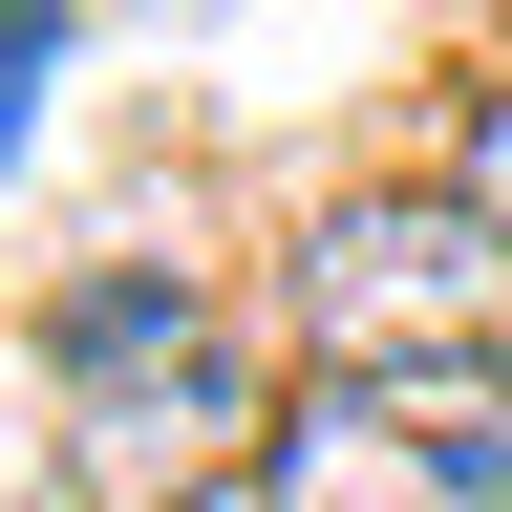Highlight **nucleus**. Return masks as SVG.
Returning a JSON list of instances; mask_svg holds the SVG:
<instances>
[{"mask_svg": "<svg viewBox=\"0 0 512 512\" xmlns=\"http://www.w3.org/2000/svg\"><path fill=\"white\" fill-rule=\"evenodd\" d=\"M43 384H64V491H86V512H214L256 448H278L235 320L192 278H86L43 320Z\"/></svg>", "mask_w": 512, "mask_h": 512, "instance_id": "1", "label": "nucleus"}, {"mask_svg": "<svg viewBox=\"0 0 512 512\" xmlns=\"http://www.w3.org/2000/svg\"><path fill=\"white\" fill-rule=\"evenodd\" d=\"M278 512H512V384L491 363H320L278 448H256Z\"/></svg>", "mask_w": 512, "mask_h": 512, "instance_id": "2", "label": "nucleus"}, {"mask_svg": "<svg viewBox=\"0 0 512 512\" xmlns=\"http://www.w3.org/2000/svg\"><path fill=\"white\" fill-rule=\"evenodd\" d=\"M299 320H320V363H491L512 342V235L470 192H342L299 235Z\"/></svg>", "mask_w": 512, "mask_h": 512, "instance_id": "3", "label": "nucleus"}, {"mask_svg": "<svg viewBox=\"0 0 512 512\" xmlns=\"http://www.w3.org/2000/svg\"><path fill=\"white\" fill-rule=\"evenodd\" d=\"M43 64H64V0H0V150L43 128Z\"/></svg>", "mask_w": 512, "mask_h": 512, "instance_id": "4", "label": "nucleus"}, {"mask_svg": "<svg viewBox=\"0 0 512 512\" xmlns=\"http://www.w3.org/2000/svg\"><path fill=\"white\" fill-rule=\"evenodd\" d=\"M448 192H470V214L512 235V86H470V171H448Z\"/></svg>", "mask_w": 512, "mask_h": 512, "instance_id": "5", "label": "nucleus"}]
</instances>
